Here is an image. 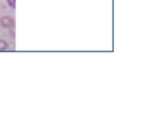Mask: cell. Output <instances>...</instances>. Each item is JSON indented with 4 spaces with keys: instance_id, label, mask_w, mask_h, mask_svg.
I'll list each match as a JSON object with an SVG mask.
<instances>
[{
    "instance_id": "obj_2",
    "label": "cell",
    "mask_w": 147,
    "mask_h": 139,
    "mask_svg": "<svg viewBox=\"0 0 147 139\" xmlns=\"http://www.w3.org/2000/svg\"><path fill=\"white\" fill-rule=\"evenodd\" d=\"M6 46H7V44H6L5 41H0V51H3V49H6Z\"/></svg>"
},
{
    "instance_id": "obj_1",
    "label": "cell",
    "mask_w": 147,
    "mask_h": 139,
    "mask_svg": "<svg viewBox=\"0 0 147 139\" xmlns=\"http://www.w3.org/2000/svg\"><path fill=\"white\" fill-rule=\"evenodd\" d=\"M0 23H2V26H5V28H10V26L13 25V20H12L10 18H2Z\"/></svg>"
}]
</instances>
